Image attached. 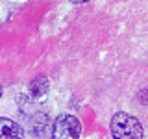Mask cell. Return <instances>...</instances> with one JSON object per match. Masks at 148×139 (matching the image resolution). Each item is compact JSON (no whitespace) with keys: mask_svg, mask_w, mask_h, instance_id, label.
Wrapping results in <instances>:
<instances>
[{"mask_svg":"<svg viewBox=\"0 0 148 139\" xmlns=\"http://www.w3.org/2000/svg\"><path fill=\"white\" fill-rule=\"evenodd\" d=\"M109 130L113 139H143V136H145L139 119L126 113V111H117L111 117Z\"/></svg>","mask_w":148,"mask_h":139,"instance_id":"obj_1","label":"cell"},{"mask_svg":"<svg viewBox=\"0 0 148 139\" xmlns=\"http://www.w3.org/2000/svg\"><path fill=\"white\" fill-rule=\"evenodd\" d=\"M18 102H21V113L26 117L30 132H34L37 137H43L46 126H48V115L39 109V104H35L34 100L26 98V96H18Z\"/></svg>","mask_w":148,"mask_h":139,"instance_id":"obj_2","label":"cell"},{"mask_svg":"<svg viewBox=\"0 0 148 139\" xmlns=\"http://www.w3.org/2000/svg\"><path fill=\"white\" fill-rule=\"evenodd\" d=\"M82 137V122L78 117L71 113H61L54 119L50 139H80Z\"/></svg>","mask_w":148,"mask_h":139,"instance_id":"obj_3","label":"cell"},{"mask_svg":"<svg viewBox=\"0 0 148 139\" xmlns=\"http://www.w3.org/2000/svg\"><path fill=\"white\" fill-rule=\"evenodd\" d=\"M24 128L9 117H0V139H22Z\"/></svg>","mask_w":148,"mask_h":139,"instance_id":"obj_4","label":"cell"},{"mask_svg":"<svg viewBox=\"0 0 148 139\" xmlns=\"http://www.w3.org/2000/svg\"><path fill=\"white\" fill-rule=\"evenodd\" d=\"M48 78L45 76V74H37L35 78H32L30 83H28V93H30V96H34L35 100L43 98V96L48 95Z\"/></svg>","mask_w":148,"mask_h":139,"instance_id":"obj_5","label":"cell"},{"mask_svg":"<svg viewBox=\"0 0 148 139\" xmlns=\"http://www.w3.org/2000/svg\"><path fill=\"white\" fill-rule=\"evenodd\" d=\"M72 4H85V2H89V0H71Z\"/></svg>","mask_w":148,"mask_h":139,"instance_id":"obj_6","label":"cell"},{"mask_svg":"<svg viewBox=\"0 0 148 139\" xmlns=\"http://www.w3.org/2000/svg\"><path fill=\"white\" fill-rule=\"evenodd\" d=\"M0 98H2V85H0Z\"/></svg>","mask_w":148,"mask_h":139,"instance_id":"obj_7","label":"cell"}]
</instances>
